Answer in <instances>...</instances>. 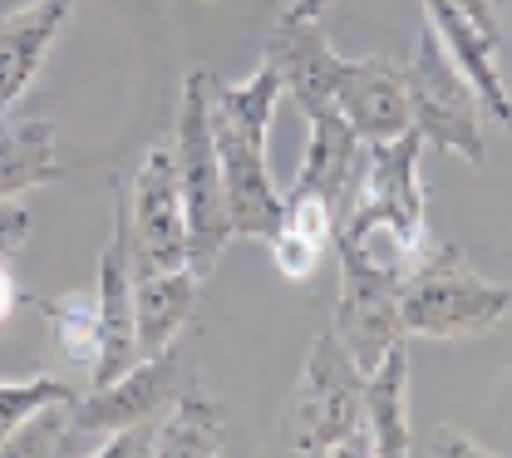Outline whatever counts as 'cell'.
<instances>
[{"label":"cell","mask_w":512,"mask_h":458,"mask_svg":"<svg viewBox=\"0 0 512 458\" xmlns=\"http://www.w3.org/2000/svg\"><path fill=\"white\" fill-rule=\"evenodd\" d=\"M212 138H217V163H222V193H227V222L232 237H256L271 242L281 227V193L266 168V138H271V114L281 89V74L261 65L242 79H212Z\"/></svg>","instance_id":"6da1fadb"},{"label":"cell","mask_w":512,"mask_h":458,"mask_svg":"<svg viewBox=\"0 0 512 458\" xmlns=\"http://www.w3.org/2000/svg\"><path fill=\"white\" fill-rule=\"evenodd\" d=\"M281 439L291 454H375L365 424V370L350 360L335 330L316 335L306 355Z\"/></svg>","instance_id":"7a4b0ae2"},{"label":"cell","mask_w":512,"mask_h":458,"mask_svg":"<svg viewBox=\"0 0 512 458\" xmlns=\"http://www.w3.org/2000/svg\"><path fill=\"white\" fill-rule=\"evenodd\" d=\"M212 74L192 69L183 79V104H178V183H183V212H188V266L197 281L212 276L232 242L227 222V193H222V163H217V138H212Z\"/></svg>","instance_id":"3957f363"},{"label":"cell","mask_w":512,"mask_h":458,"mask_svg":"<svg viewBox=\"0 0 512 458\" xmlns=\"http://www.w3.org/2000/svg\"><path fill=\"white\" fill-rule=\"evenodd\" d=\"M508 306H512L508 286L483 281L453 242L424 247V257L414 262V271L399 286L404 335H424V340L483 335Z\"/></svg>","instance_id":"277c9868"},{"label":"cell","mask_w":512,"mask_h":458,"mask_svg":"<svg viewBox=\"0 0 512 458\" xmlns=\"http://www.w3.org/2000/svg\"><path fill=\"white\" fill-rule=\"evenodd\" d=\"M404 94H409V124L424 143H434L439 153H458L468 163L488 158L483 99L473 94L468 74L453 65V55L439 45V35L429 25L404 65Z\"/></svg>","instance_id":"5b68a950"},{"label":"cell","mask_w":512,"mask_h":458,"mask_svg":"<svg viewBox=\"0 0 512 458\" xmlns=\"http://www.w3.org/2000/svg\"><path fill=\"white\" fill-rule=\"evenodd\" d=\"M419 153H424V138L414 129L384 143H365V173L335 237H360L370 227H384V232H399L404 242H424Z\"/></svg>","instance_id":"8992f818"},{"label":"cell","mask_w":512,"mask_h":458,"mask_svg":"<svg viewBox=\"0 0 512 458\" xmlns=\"http://www.w3.org/2000/svg\"><path fill=\"white\" fill-rule=\"evenodd\" d=\"M128 252L133 271H178L188 266V212L173 143H153L128 193Z\"/></svg>","instance_id":"52a82bcc"},{"label":"cell","mask_w":512,"mask_h":458,"mask_svg":"<svg viewBox=\"0 0 512 458\" xmlns=\"http://www.w3.org/2000/svg\"><path fill=\"white\" fill-rule=\"evenodd\" d=\"M340 252V301H335V335L350 350V360L370 375L380 365V355L404 340V321H399V286L404 276L375 266L360 257L355 247H335Z\"/></svg>","instance_id":"ba28073f"},{"label":"cell","mask_w":512,"mask_h":458,"mask_svg":"<svg viewBox=\"0 0 512 458\" xmlns=\"http://www.w3.org/2000/svg\"><path fill=\"white\" fill-rule=\"evenodd\" d=\"M183 390H188V365H183V350L173 340L168 350L143 355L138 365H128L119 380L94 385L89 394H74L69 399V424H74V434H104L109 439L114 429L153 419Z\"/></svg>","instance_id":"9c48e42d"},{"label":"cell","mask_w":512,"mask_h":458,"mask_svg":"<svg viewBox=\"0 0 512 458\" xmlns=\"http://www.w3.org/2000/svg\"><path fill=\"white\" fill-rule=\"evenodd\" d=\"M266 65L281 74V89L301 104V114H330L335 109V84L345 60L330 50L325 25L301 20V15H281V25L266 35Z\"/></svg>","instance_id":"30bf717a"},{"label":"cell","mask_w":512,"mask_h":458,"mask_svg":"<svg viewBox=\"0 0 512 458\" xmlns=\"http://www.w3.org/2000/svg\"><path fill=\"white\" fill-rule=\"evenodd\" d=\"M335 114L355 129L360 143H384L409 133V94H404V65L365 55V60H345L340 84H335Z\"/></svg>","instance_id":"8fae6325"},{"label":"cell","mask_w":512,"mask_h":458,"mask_svg":"<svg viewBox=\"0 0 512 458\" xmlns=\"http://www.w3.org/2000/svg\"><path fill=\"white\" fill-rule=\"evenodd\" d=\"M94 296H99V370H94L89 390L119 380L128 365H138V335H133V252H128L124 212L114 217L109 247L99 257V286H94Z\"/></svg>","instance_id":"7c38bea8"},{"label":"cell","mask_w":512,"mask_h":458,"mask_svg":"<svg viewBox=\"0 0 512 458\" xmlns=\"http://www.w3.org/2000/svg\"><path fill=\"white\" fill-rule=\"evenodd\" d=\"M360 173H365V143L355 138V129L330 109V114H311V138H306V158H301V173L286 193H311L320 197L335 222H345L350 212V197L360 188ZM340 232V227H335Z\"/></svg>","instance_id":"4fadbf2b"},{"label":"cell","mask_w":512,"mask_h":458,"mask_svg":"<svg viewBox=\"0 0 512 458\" xmlns=\"http://www.w3.org/2000/svg\"><path fill=\"white\" fill-rule=\"evenodd\" d=\"M74 0H30L10 15H0V119L20 104L30 79L40 74L45 55L55 50Z\"/></svg>","instance_id":"5bb4252c"},{"label":"cell","mask_w":512,"mask_h":458,"mask_svg":"<svg viewBox=\"0 0 512 458\" xmlns=\"http://www.w3.org/2000/svg\"><path fill=\"white\" fill-rule=\"evenodd\" d=\"M424 25L439 35V45L453 55V65L468 74V84L483 99V109L503 129H512V94L503 84V69H498V40H488L453 0H424Z\"/></svg>","instance_id":"9a60e30c"},{"label":"cell","mask_w":512,"mask_h":458,"mask_svg":"<svg viewBox=\"0 0 512 458\" xmlns=\"http://www.w3.org/2000/svg\"><path fill=\"white\" fill-rule=\"evenodd\" d=\"M197 271H133V335H138V360L158 355L178 340V330L188 326L197 311Z\"/></svg>","instance_id":"2e32d148"},{"label":"cell","mask_w":512,"mask_h":458,"mask_svg":"<svg viewBox=\"0 0 512 458\" xmlns=\"http://www.w3.org/2000/svg\"><path fill=\"white\" fill-rule=\"evenodd\" d=\"M365 424L380 458H404L409 444V345L394 340L365 375Z\"/></svg>","instance_id":"e0dca14e"},{"label":"cell","mask_w":512,"mask_h":458,"mask_svg":"<svg viewBox=\"0 0 512 458\" xmlns=\"http://www.w3.org/2000/svg\"><path fill=\"white\" fill-rule=\"evenodd\" d=\"M335 212L311 193H281V227L271 237V257L286 281H306L320 257L335 247Z\"/></svg>","instance_id":"ac0fdd59"},{"label":"cell","mask_w":512,"mask_h":458,"mask_svg":"<svg viewBox=\"0 0 512 458\" xmlns=\"http://www.w3.org/2000/svg\"><path fill=\"white\" fill-rule=\"evenodd\" d=\"M64 163L55 153V124L45 119H0V197L35 193L60 183Z\"/></svg>","instance_id":"d6986e66"},{"label":"cell","mask_w":512,"mask_h":458,"mask_svg":"<svg viewBox=\"0 0 512 458\" xmlns=\"http://www.w3.org/2000/svg\"><path fill=\"white\" fill-rule=\"evenodd\" d=\"M227 449L222 404L192 385L168 404V419L153 424V458H222Z\"/></svg>","instance_id":"ffe728a7"},{"label":"cell","mask_w":512,"mask_h":458,"mask_svg":"<svg viewBox=\"0 0 512 458\" xmlns=\"http://www.w3.org/2000/svg\"><path fill=\"white\" fill-rule=\"evenodd\" d=\"M25 301L50 321L55 350H60L84 380H94V370H99V296L69 291L60 301H50V296H25Z\"/></svg>","instance_id":"44dd1931"},{"label":"cell","mask_w":512,"mask_h":458,"mask_svg":"<svg viewBox=\"0 0 512 458\" xmlns=\"http://www.w3.org/2000/svg\"><path fill=\"white\" fill-rule=\"evenodd\" d=\"M74 394H79L74 385L50 380V375H40V380H15V385H0V454H5L10 434H15L25 419H35L40 409L64 404V399H74Z\"/></svg>","instance_id":"7402d4cb"},{"label":"cell","mask_w":512,"mask_h":458,"mask_svg":"<svg viewBox=\"0 0 512 458\" xmlns=\"http://www.w3.org/2000/svg\"><path fill=\"white\" fill-rule=\"evenodd\" d=\"M99 458H153V419L128 424V429H114L109 444L99 449Z\"/></svg>","instance_id":"603a6c76"},{"label":"cell","mask_w":512,"mask_h":458,"mask_svg":"<svg viewBox=\"0 0 512 458\" xmlns=\"http://www.w3.org/2000/svg\"><path fill=\"white\" fill-rule=\"evenodd\" d=\"M30 227H35V217L20 202H5L0 197V257H15L30 242Z\"/></svg>","instance_id":"cb8c5ba5"},{"label":"cell","mask_w":512,"mask_h":458,"mask_svg":"<svg viewBox=\"0 0 512 458\" xmlns=\"http://www.w3.org/2000/svg\"><path fill=\"white\" fill-rule=\"evenodd\" d=\"M429 439H434V444H429V454H439V458L444 454H453V458H488L493 454V449H483L473 434H458V429H434Z\"/></svg>","instance_id":"d4e9b609"},{"label":"cell","mask_w":512,"mask_h":458,"mask_svg":"<svg viewBox=\"0 0 512 458\" xmlns=\"http://www.w3.org/2000/svg\"><path fill=\"white\" fill-rule=\"evenodd\" d=\"M453 5H458V10H463V15L488 35V40H498V45H503V30H498V10H493V0H453Z\"/></svg>","instance_id":"484cf974"},{"label":"cell","mask_w":512,"mask_h":458,"mask_svg":"<svg viewBox=\"0 0 512 458\" xmlns=\"http://www.w3.org/2000/svg\"><path fill=\"white\" fill-rule=\"evenodd\" d=\"M25 296H20V286H15V276H10V257H0V321H10V311L20 306Z\"/></svg>","instance_id":"4316f807"},{"label":"cell","mask_w":512,"mask_h":458,"mask_svg":"<svg viewBox=\"0 0 512 458\" xmlns=\"http://www.w3.org/2000/svg\"><path fill=\"white\" fill-rule=\"evenodd\" d=\"M325 5H330V0H291V5H286V15H301V20H320V15H325Z\"/></svg>","instance_id":"83f0119b"}]
</instances>
